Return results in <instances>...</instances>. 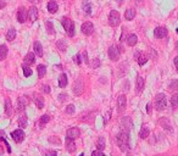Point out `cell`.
I'll use <instances>...</instances> for the list:
<instances>
[{
    "mask_svg": "<svg viewBox=\"0 0 178 156\" xmlns=\"http://www.w3.org/2000/svg\"><path fill=\"white\" fill-rule=\"evenodd\" d=\"M116 142H117V145L120 146L121 151H127L129 149V134L128 132H120L116 137Z\"/></svg>",
    "mask_w": 178,
    "mask_h": 156,
    "instance_id": "1",
    "label": "cell"
},
{
    "mask_svg": "<svg viewBox=\"0 0 178 156\" xmlns=\"http://www.w3.org/2000/svg\"><path fill=\"white\" fill-rule=\"evenodd\" d=\"M61 23H62V26H64V28H65V30H66L67 36H68V37H73V36H75V24H73L72 20H70V18H67V17H62Z\"/></svg>",
    "mask_w": 178,
    "mask_h": 156,
    "instance_id": "2",
    "label": "cell"
},
{
    "mask_svg": "<svg viewBox=\"0 0 178 156\" xmlns=\"http://www.w3.org/2000/svg\"><path fill=\"white\" fill-rule=\"evenodd\" d=\"M166 106H167L166 95L165 94H157L156 98H155V107H156V110L162 111V110L166 109Z\"/></svg>",
    "mask_w": 178,
    "mask_h": 156,
    "instance_id": "3",
    "label": "cell"
},
{
    "mask_svg": "<svg viewBox=\"0 0 178 156\" xmlns=\"http://www.w3.org/2000/svg\"><path fill=\"white\" fill-rule=\"evenodd\" d=\"M120 22H121L120 14H118V11H116V10H112L110 12V16H109V23H110V26L116 27V26L120 24Z\"/></svg>",
    "mask_w": 178,
    "mask_h": 156,
    "instance_id": "4",
    "label": "cell"
},
{
    "mask_svg": "<svg viewBox=\"0 0 178 156\" xmlns=\"http://www.w3.org/2000/svg\"><path fill=\"white\" fill-rule=\"evenodd\" d=\"M107 54H109V57H110L112 61H117L118 59H120V55H121L120 49H118L116 45H111V46L109 48V50H107Z\"/></svg>",
    "mask_w": 178,
    "mask_h": 156,
    "instance_id": "5",
    "label": "cell"
},
{
    "mask_svg": "<svg viewBox=\"0 0 178 156\" xmlns=\"http://www.w3.org/2000/svg\"><path fill=\"white\" fill-rule=\"evenodd\" d=\"M82 33L84 34V36H91V34H93V32H94V26H93V23L92 22H84L83 24H82Z\"/></svg>",
    "mask_w": 178,
    "mask_h": 156,
    "instance_id": "6",
    "label": "cell"
},
{
    "mask_svg": "<svg viewBox=\"0 0 178 156\" xmlns=\"http://www.w3.org/2000/svg\"><path fill=\"white\" fill-rule=\"evenodd\" d=\"M126 105H127L126 95H120L118 99H117V111L120 113H122L126 110Z\"/></svg>",
    "mask_w": 178,
    "mask_h": 156,
    "instance_id": "7",
    "label": "cell"
},
{
    "mask_svg": "<svg viewBox=\"0 0 178 156\" xmlns=\"http://www.w3.org/2000/svg\"><path fill=\"white\" fill-rule=\"evenodd\" d=\"M167 33H168V30H167L166 27H156L155 30H154V36H155V38H157V39L165 38V37L167 36Z\"/></svg>",
    "mask_w": 178,
    "mask_h": 156,
    "instance_id": "8",
    "label": "cell"
},
{
    "mask_svg": "<svg viewBox=\"0 0 178 156\" xmlns=\"http://www.w3.org/2000/svg\"><path fill=\"white\" fill-rule=\"evenodd\" d=\"M27 17H28V11H27L23 6L20 8L18 11H17V21H18L20 23H24L26 20H27Z\"/></svg>",
    "mask_w": 178,
    "mask_h": 156,
    "instance_id": "9",
    "label": "cell"
},
{
    "mask_svg": "<svg viewBox=\"0 0 178 156\" xmlns=\"http://www.w3.org/2000/svg\"><path fill=\"white\" fill-rule=\"evenodd\" d=\"M11 137L16 143H21L24 139V132L22 129H16V131L11 132Z\"/></svg>",
    "mask_w": 178,
    "mask_h": 156,
    "instance_id": "10",
    "label": "cell"
},
{
    "mask_svg": "<svg viewBox=\"0 0 178 156\" xmlns=\"http://www.w3.org/2000/svg\"><path fill=\"white\" fill-rule=\"evenodd\" d=\"M79 135H81V131H79L78 128H76V127L70 128V129L67 131V133H66V138L72 139V140H75V139L78 138Z\"/></svg>",
    "mask_w": 178,
    "mask_h": 156,
    "instance_id": "11",
    "label": "cell"
},
{
    "mask_svg": "<svg viewBox=\"0 0 178 156\" xmlns=\"http://www.w3.org/2000/svg\"><path fill=\"white\" fill-rule=\"evenodd\" d=\"M28 104H29V100H28L26 97H21V98H18V100H17V111H22V110H24V107H26Z\"/></svg>",
    "mask_w": 178,
    "mask_h": 156,
    "instance_id": "12",
    "label": "cell"
},
{
    "mask_svg": "<svg viewBox=\"0 0 178 156\" xmlns=\"http://www.w3.org/2000/svg\"><path fill=\"white\" fill-rule=\"evenodd\" d=\"M28 17L32 22H34L38 18V9L36 6H32L31 9L28 10Z\"/></svg>",
    "mask_w": 178,
    "mask_h": 156,
    "instance_id": "13",
    "label": "cell"
},
{
    "mask_svg": "<svg viewBox=\"0 0 178 156\" xmlns=\"http://www.w3.org/2000/svg\"><path fill=\"white\" fill-rule=\"evenodd\" d=\"M34 60H36V55L33 53H28L24 57V65H28V66H31L34 64Z\"/></svg>",
    "mask_w": 178,
    "mask_h": 156,
    "instance_id": "14",
    "label": "cell"
},
{
    "mask_svg": "<svg viewBox=\"0 0 178 156\" xmlns=\"http://www.w3.org/2000/svg\"><path fill=\"white\" fill-rule=\"evenodd\" d=\"M144 84H145L144 78L140 77V76H138V77H137V84H135V88H137V93H138V94H139V93H141V90L144 89Z\"/></svg>",
    "mask_w": 178,
    "mask_h": 156,
    "instance_id": "15",
    "label": "cell"
},
{
    "mask_svg": "<svg viewBox=\"0 0 178 156\" xmlns=\"http://www.w3.org/2000/svg\"><path fill=\"white\" fill-rule=\"evenodd\" d=\"M73 91H75V94L77 95H81L82 93H83V83L81 81H77L73 85Z\"/></svg>",
    "mask_w": 178,
    "mask_h": 156,
    "instance_id": "16",
    "label": "cell"
},
{
    "mask_svg": "<svg viewBox=\"0 0 178 156\" xmlns=\"http://www.w3.org/2000/svg\"><path fill=\"white\" fill-rule=\"evenodd\" d=\"M33 97H34V103H36V105L38 106V109H43V107H44V99H43L40 95H38L37 93H34Z\"/></svg>",
    "mask_w": 178,
    "mask_h": 156,
    "instance_id": "17",
    "label": "cell"
},
{
    "mask_svg": "<svg viewBox=\"0 0 178 156\" xmlns=\"http://www.w3.org/2000/svg\"><path fill=\"white\" fill-rule=\"evenodd\" d=\"M33 49H34L36 54H37L39 57L43 56V48H42V44H40L39 42H34V43H33Z\"/></svg>",
    "mask_w": 178,
    "mask_h": 156,
    "instance_id": "18",
    "label": "cell"
},
{
    "mask_svg": "<svg viewBox=\"0 0 178 156\" xmlns=\"http://www.w3.org/2000/svg\"><path fill=\"white\" fill-rule=\"evenodd\" d=\"M134 17H135V10H134V9H128V10H126V12H125V18H126L127 21H132Z\"/></svg>",
    "mask_w": 178,
    "mask_h": 156,
    "instance_id": "19",
    "label": "cell"
},
{
    "mask_svg": "<svg viewBox=\"0 0 178 156\" xmlns=\"http://www.w3.org/2000/svg\"><path fill=\"white\" fill-rule=\"evenodd\" d=\"M66 149H67L68 152H73L76 150V145H75V142L72 139L66 138Z\"/></svg>",
    "mask_w": 178,
    "mask_h": 156,
    "instance_id": "20",
    "label": "cell"
},
{
    "mask_svg": "<svg viewBox=\"0 0 178 156\" xmlns=\"http://www.w3.org/2000/svg\"><path fill=\"white\" fill-rule=\"evenodd\" d=\"M137 42H138V37H137L135 34H129V36L127 37V44H128L129 46H134V45L137 44Z\"/></svg>",
    "mask_w": 178,
    "mask_h": 156,
    "instance_id": "21",
    "label": "cell"
},
{
    "mask_svg": "<svg viewBox=\"0 0 178 156\" xmlns=\"http://www.w3.org/2000/svg\"><path fill=\"white\" fill-rule=\"evenodd\" d=\"M67 85V75L66 73H62L59 78V87L60 88H65Z\"/></svg>",
    "mask_w": 178,
    "mask_h": 156,
    "instance_id": "22",
    "label": "cell"
},
{
    "mask_svg": "<svg viewBox=\"0 0 178 156\" xmlns=\"http://www.w3.org/2000/svg\"><path fill=\"white\" fill-rule=\"evenodd\" d=\"M8 56V46L6 45H0V61L5 60Z\"/></svg>",
    "mask_w": 178,
    "mask_h": 156,
    "instance_id": "23",
    "label": "cell"
},
{
    "mask_svg": "<svg viewBox=\"0 0 178 156\" xmlns=\"http://www.w3.org/2000/svg\"><path fill=\"white\" fill-rule=\"evenodd\" d=\"M149 134H150L149 128L145 127V126H143V128H141V129H140V132H139V137H140L141 139H146L148 137H149Z\"/></svg>",
    "mask_w": 178,
    "mask_h": 156,
    "instance_id": "24",
    "label": "cell"
},
{
    "mask_svg": "<svg viewBox=\"0 0 178 156\" xmlns=\"http://www.w3.org/2000/svg\"><path fill=\"white\" fill-rule=\"evenodd\" d=\"M82 6H83V11H84V14L91 15V12H92V5H91V3H89L88 0H85Z\"/></svg>",
    "mask_w": 178,
    "mask_h": 156,
    "instance_id": "25",
    "label": "cell"
},
{
    "mask_svg": "<svg viewBox=\"0 0 178 156\" xmlns=\"http://www.w3.org/2000/svg\"><path fill=\"white\" fill-rule=\"evenodd\" d=\"M48 10L50 14H55L57 11V3L55 2H49L48 3Z\"/></svg>",
    "mask_w": 178,
    "mask_h": 156,
    "instance_id": "26",
    "label": "cell"
},
{
    "mask_svg": "<svg viewBox=\"0 0 178 156\" xmlns=\"http://www.w3.org/2000/svg\"><path fill=\"white\" fill-rule=\"evenodd\" d=\"M15 38H16V30H15V28H10L9 32L6 33V39H8L9 42H11V40H14Z\"/></svg>",
    "mask_w": 178,
    "mask_h": 156,
    "instance_id": "27",
    "label": "cell"
},
{
    "mask_svg": "<svg viewBox=\"0 0 178 156\" xmlns=\"http://www.w3.org/2000/svg\"><path fill=\"white\" fill-rule=\"evenodd\" d=\"M11 100L10 99H6L5 100V113L8 115V116H10L11 113H12V111H11Z\"/></svg>",
    "mask_w": 178,
    "mask_h": 156,
    "instance_id": "28",
    "label": "cell"
},
{
    "mask_svg": "<svg viewBox=\"0 0 178 156\" xmlns=\"http://www.w3.org/2000/svg\"><path fill=\"white\" fill-rule=\"evenodd\" d=\"M105 148V140H104V138L103 137H100L99 139H98V143H97V150H100V151H103V149Z\"/></svg>",
    "mask_w": 178,
    "mask_h": 156,
    "instance_id": "29",
    "label": "cell"
},
{
    "mask_svg": "<svg viewBox=\"0 0 178 156\" xmlns=\"http://www.w3.org/2000/svg\"><path fill=\"white\" fill-rule=\"evenodd\" d=\"M26 124H27V116L23 115V116H21V117L18 118V126H20L21 128H24Z\"/></svg>",
    "mask_w": 178,
    "mask_h": 156,
    "instance_id": "30",
    "label": "cell"
},
{
    "mask_svg": "<svg viewBox=\"0 0 178 156\" xmlns=\"http://www.w3.org/2000/svg\"><path fill=\"white\" fill-rule=\"evenodd\" d=\"M50 121V116H48V115H44V116H42V118H40V121H39V124H40V127L43 128L45 124L48 123Z\"/></svg>",
    "mask_w": 178,
    "mask_h": 156,
    "instance_id": "31",
    "label": "cell"
},
{
    "mask_svg": "<svg viewBox=\"0 0 178 156\" xmlns=\"http://www.w3.org/2000/svg\"><path fill=\"white\" fill-rule=\"evenodd\" d=\"M45 73H46L45 66H44V65H39V66H38V76H39V78H43V77L45 76Z\"/></svg>",
    "mask_w": 178,
    "mask_h": 156,
    "instance_id": "32",
    "label": "cell"
},
{
    "mask_svg": "<svg viewBox=\"0 0 178 156\" xmlns=\"http://www.w3.org/2000/svg\"><path fill=\"white\" fill-rule=\"evenodd\" d=\"M56 45H57V49H60L61 51H65L66 48H67V44H66L65 40H59V42L56 43Z\"/></svg>",
    "mask_w": 178,
    "mask_h": 156,
    "instance_id": "33",
    "label": "cell"
},
{
    "mask_svg": "<svg viewBox=\"0 0 178 156\" xmlns=\"http://www.w3.org/2000/svg\"><path fill=\"white\" fill-rule=\"evenodd\" d=\"M171 105H172L173 109H177L178 107V94H174L171 98Z\"/></svg>",
    "mask_w": 178,
    "mask_h": 156,
    "instance_id": "34",
    "label": "cell"
},
{
    "mask_svg": "<svg viewBox=\"0 0 178 156\" xmlns=\"http://www.w3.org/2000/svg\"><path fill=\"white\" fill-rule=\"evenodd\" d=\"M146 61H148V56L144 55V54H141V55L138 57V64H139V66H143Z\"/></svg>",
    "mask_w": 178,
    "mask_h": 156,
    "instance_id": "35",
    "label": "cell"
},
{
    "mask_svg": "<svg viewBox=\"0 0 178 156\" xmlns=\"http://www.w3.org/2000/svg\"><path fill=\"white\" fill-rule=\"evenodd\" d=\"M160 123L161 124H164V128H166L167 131H170V132H172V128H171V124L167 122V119L166 118H162V119H160Z\"/></svg>",
    "mask_w": 178,
    "mask_h": 156,
    "instance_id": "36",
    "label": "cell"
},
{
    "mask_svg": "<svg viewBox=\"0 0 178 156\" xmlns=\"http://www.w3.org/2000/svg\"><path fill=\"white\" fill-rule=\"evenodd\" d=\"M22 68H23V75H24L26 77H29V76L32 75V70L29 68L27 65H23V66H22Z\"/></svg>",
    "mask_w": 178,
    "mask_h": 156,
    "instance_id": "37",
    "label": "cell"
},
{
    "mask_svg": "<svg viewBox=\"0 0 178 156\" xmlns=\"http://www.w3.org/2000/svg\"><path fill=\"white\" fill-rule=\"evenodd\" d=\"M170 90H178V81H172L170 83Z\"/></svg>",
    "mask_w": 178,
    "mask_h": 156,
    "instance_id": "38",
    "label": "cell"
},
{
    "mask_svg": "<svg viewBox=\"0 0 178 156\" xmlns=\"http://www.w3.org/2000/svg\"><path fill=\"white\" fill-rule=\"evenodd\" d=\"M46 29H48V32H49L50 34H54V33H55L54 27H52V23H51L50 21H48V22H46Z\"/></svg>",
    "mask_w": 178,
    "mask_h": 156,
    "instance_id": "39",
    "label": "cell"
},
{
    "mask_svg": "<svg viewBox=\"0 0 178 156\" xmlns=\"http://www.w3.org/2000/svg\"><path fill=\"white\" fill-rule=\"evenodd\" d=\"M73 112H75V105L71 104V105H68V106L66 107V113H67V115H72Z\"/></svg>",
    "mask_w": 178,
    "mask_h": 156,
    "instance_id": "40",
    "label": "cell"
},
{
    "mask_svg": "<svg viewBox=\"0 0 178 156\" xmlns=\"http://www.w3.org/2000/svg\"><path fill=\"white\" fill-rule=\"evenodd\" d=\"M92 156H105V154L100 150H95V151L92 152Z\"/></svg>",
    "mask_w": 178,
    "mask_h": 156,
    "instance_id": "41",
    "label": "cell"
},
{
    "mask_svg": "<svg viewBox=\"0 0 178 156\" xmlns=\"http://www.w3.org/2000/svg\"><path fill=\"white\" fill-rule=\"evenodd\" d=\"M67 98H68V97H67V94H64V93H62V94H60V95H59V101L64 103V101H65Z\"/></svg>",
    "mask_w": 178,
    "mask_h": 156,
    "instance_id": "42",
    "label": "cell"
},
{
    "mask_svg": "<svg viewBox=\"0 0 178 156\" xmlns=\"http://www.w3.org/2000/svg\"><path fill=\"white\" fill-rule=\"evenodd\" d=\"M42 88H43V93H45V94H49V93H50V87L49 85L44 84Z\"/></svg>",
    "mask_w": 178,
    "mask_h": 156,
    "instance_id": "43",
    "label": "cell"
},
{
    "mask_svg": "<svg viewBox=\"0 0 178 156\" xmlns=\"http://www.w3.org/2000/svg\"><path fill=\"white\" fill-rule=\"evenodd\" d=\"M45 156H57V152H56L55 150H49V151L45 154Z\"/></svg>",
    "mask_w": 178,
    "mask_h": 156,
    "instance_id": "44",
    "label": "cell"
},
{
    "mask_svg": "<svg viewBox=\"0 0 178 156\" xmlns=\"http://www.w3.org/2000/svg\"><path fill=\"white\" fill-rule=\"evenodd\" d=\"M73 61H75V64L79 65V64H81V56H79V55H76V56L73 57Z\"/></svg>",
    "mask_w": 178,
    "mask_h": 156,
    "instance_id": "45",
    "label": "cell"
},
{
    "mask_svg": "<svg viewBox=\"0 0 178 156\" xmlns=\"http://www.w3.org/2000/svg\"><path fill=\"white\" fill-rule=\"evenodd\" d=\"M49 142H51V143H55V144H60V139L59 138H49Z\"/></svg>",
    "mask_w": 178,
    "mask_h": 156,
    "instance_id": "46",
    "label": "cell"
},
{
    "mask_svg": "<svg viewBox=\"0 0 178 156\" xmlns=\"http://www.w3.org/2000/svg\"><path fill=\"white\" fill-rule=\"evenodd\" d=\"M5 6H6V2H5V0H0V10L4 9Z\"/></svg>",
    "mask_w": 178,
    "mask_h": 156,
    "instance_id": "47",
    "label": "cell"
},
{
    "mask_svg": "<svg viewBox=\"0 0 178 156\" xmlns=\"http://www.w3.org/2000/svg\"><path fill=\"white\" fill-rule=\"evenodd\" d=\"M99 65H100V61H99L98 59H95V60H94V62H93V67L95 68V67H98Z\"/></svg>",
    "mask_w": 178,
    "mask_h": 156,
    "instance_id": "48",
    "label": "cell"
},
{
    "mask_svg": "<svg viewBox=\"0 0 178 156\" xmlns=\"http://www.w3.org/2000/svg\"><path fill=\"white\" fill-rule=\"evenodd\" d=\"M146 111H148V113H150V112H151V104H150V103L146 105Z\"/></svg>",
    "mask_w": 178,
    "mask_h": 156,
    "instance_id": "49",
    "label": "cell"
},
{
    "mask_svg": "<svg viewBox=\"0 0 178 156\" xmlns=\"http://www.w3.org/2000/svg\"><path fill=\"white\" fill-rule=\"evenodd\" d=\"M110 115H111V110H109V112H107V116H105V119H104V121H105V123L109 121V118H110Z\"/></svg>",
    "mask_w": 178,
    "mask_h": 156,
    "instance_id": "50",
    "label": "cell"
},
{
    "mask_svg": "<svg viewBox=\"0 0 178 156\" xmlns=\"http://www.w3.org/2000/svg\"><path fill=\"white\" fill-rule=\"evenodd\" d=\"M174 66H176V68H177V71H178V56L174 57Z\"/></svg>",
    "mask_w": 178,
    "mask_h": 156,
    "instance_id": "51",
    "label": "cell"
},
{
    "mask_svg": "<svg viewBox=\"0 0 178 156\" xmlns=\"http://www.w3.org/2000/svg\"><path fill=\"white\" fill-rule=\"evenodd\" d=\"M2 138H5V132L4 131H0V139Z\"/></svg>",
    "mask_w": 178,
    "mask_h": 156,
    "instance_id": "52",
    "label": "cell"
},
{
    "mask_svg": "<svg viewBox=\"0 0 178 156\" xmlns=\"http://www.w3.org/2000/svg\"><path fill=\"white\" fill-rule=\"evenodd\" d=\"M31 3H39V2H42V0H29Z\"/></svg>",
    "mask_w": 178,
    "mask_h": 156,
    "instance_id": "53",
    "label": "cell"
},
{
    "mask_svg": "<svg viewBox=\"0 0 178 156\" xmlns=\"http://www.w3.org/2000/svg\"><path fill=\"white\" fill-rule=\"evenodd\" d=\"M3 152H4V149H3V146H2V145H0V155H2Z\"/></svg>",
    "mask_w": 178,
    "mask_h": 156,
    "instance_id": "54",
    "label": "cell"
},
{
    "mask_svg": "<svg viewBox=\"0 0 178 156\" xmlns=\"http://www.w3.org/2000/svg\"><path fill=\"white\" fill-rule=\"evenodd\" d=\"M176 49H177V50H178V42H177V43H176Z\"/></svg>",
    "mask_w": 178,
    "mask_h": 156,
    "instance_id": "55",
    "label": "cell"
},
{
    "mask_svg": "<svg viewBox=\"0 0 178 156\" xmlns=\"http://www.w3.org/2000/svg\"><path fill=\"white\" fill-rule=\"evenodd\" d=\"M176 32H177V33H178V28H177V29H176Z\"/></svg>",
    "mask_w": 178,
    "mask_h": 156,
    "instance_id": "56",
    "label": "cell"
},
{
    "mask_svg": "<svg viewBox=\"0 0 178 156\" xmlns=\"http://www.w3.org/2000/svg\"><path fill=\"white\" fill-rule=\"evenodd\" d=\"M129 156H131V155H129Z\"/></svg>",
    "mask_w": 178,
    "mask_h": 156,
    "instance_id": "57",
    "label": "cell"
}]
</instances>
